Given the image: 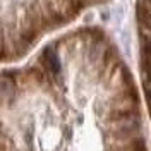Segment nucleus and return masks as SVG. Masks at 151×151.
Returning <instances> with one entry per match:
<instances>
[{
	"label": "nucleus",
	"mask_w": 151,
	"mask_h": 151,
	"mask_svg": "<svg viewBox=\"0 0 151 151\" xmlns=\"http://www.w3.org/2000/svg\"><path fill=\"white\" fill-rule=\"evenodd\" d=\"M106 0H0V65L29 55Z\"/></svg>",
	"instance_id": "f03ea898"
},
{
	"label": "nucleus",
	"mask_w": 151,
	"mask_h": 151,
	"mask_svg": "<svg viewBox=\"0 0 151 151\" xmlns=\"http://www.w3.org/2000/svg\"><path fill=\"white\" fill-rule=\"evenodd\" d=\"M0 151H150L141 91L103 29L67 28L0 65Z\"/></svg>",
	"instance_id": "f257e3e1"
},
{
	"label": "nucleus",
	"mask_w": 151,
	"mask_h": 151,
	"mask_svg": "<svg viewBox=\"0 0 151 151\" xmlns=\"http://www.w3.org/2000/svg\"><path fill=\"white\" fill-rule=\"evenodd\" d=\"M137 48H139V77L141 98L146 117L151 124V0H137L136 9Z\"/></svg>",
	"instance_id": "7ed1b4c3"
}]
</instances>
